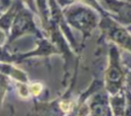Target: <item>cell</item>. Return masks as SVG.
<instances>
[{
	"label": "cell",
	"mask_w": 131,
	"mask_h": 116,
	"mask_svg": "<svg viewBox=\"0 0 131 116\" xmlns=\"http://www.w3.org/2000/svg\"><path fill=\"white\" fill-rule=\"evenodd\" d=\"M40 90H41V85H39V84H33L31 86V91L33 92L34 95H37L40 92Z\"/></svg>",
	"instance_id": "6da1fadb"
},
{
	"label": "cell",
	"mask_w": 131,
	"mask_h": 116,
	"mask_svg": "<svg viewBox=\"0 0 131 116\" xmlns=\"http://www.w3.org/2000/svg\"><path fill=\"white\" fill-rule=\"evenodd\" d=\"M60 107L62 108V110L68 111V110H69V108H70V104H67V103H61V104H60Z\"/></svg>",
	"instance_id": "7a4b0ae2"
}]
</instances>
